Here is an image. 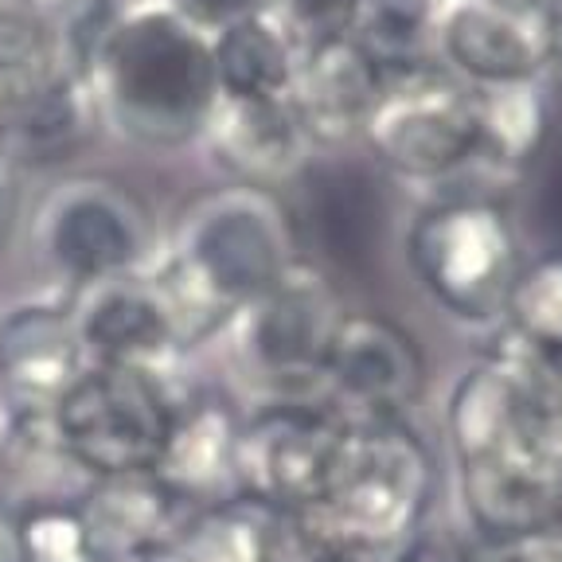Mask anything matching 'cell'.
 Instances as JSON below:
<instances>
[{"instance_id":"30","label":"cell","mask_w":562,"mask_h":562,"mask_svg":"<svg viewBox=\"0 0 562 562\" xmlns=\"http://www.w3.org/2000/svg\"><path fill=\"white\" fill-rule=\"evenodd\" d=\"M160 4L184 24L200 27L203 35H215L223 27L238 24V20L262 16L270 0H160Z\"/></svg>"},{"instance_id":"3","label":"cell","mask_w":562,"mask_h":562,"mask_svg":"<svg viewBox=\"0 0 562 562\" xmlns=\"http://www.w3.org/2000/svg\"><path fill=\"white\" fill-rule=\"evenodd\" d=\"M98 125L137 149L200 145L220 102L211 35L184 24L160 0H130L90 75Z\"/></svg>"},{"instance_id":"12","label":"cell","mask_w":562,"mask_h":562,"mask_svg":"<svg viewBox=\"0 0 562 562\" xmlns=\"http://www.w3.org/2000/svg\"><path fill=\"white\" fill-rule=\"evenodd\" d=\"M426 391V363L403 325L383 313H344L325 356V403L351 426L406 418Z\"/></svg>"},{"instance_id":"27","label":"cell","mask_w":562,"mask_h":562,"mask_svg":"<svg viewBox=\"0 0 562 562\" xmlns=\"http://www.w3.org/2000/svg\"><path fill=\"white\" fill-rule=\"evenodd\" d=\"M20 562H102L79 501L27 504L16 512Z\"/></svg>"},{"instance_id":"32","label":"cell","mask_w":562,"mask_h":562,"mask_svg":"<svg viewBox=\"0 0 562 562\" xmlns=\"http://www.w3.org/2000/svg\"><path fill=\"white\" fill-rule=\"evenodd\" d=\"M488 562H562V536L531 539L519 547H501L488 551Z\"/></svg>"},{"instance_id":"17","label":"cell","mask_w":562,"mask_h":562,"mask_svg":"<svg viewBox=\"0 0 562 562\" xmlns=\"http://www.w3.org/2000/svg\"><path fill=\"white\" fill-rule=\"evenodd\" d=\"M383 79L386 75L360 52L356 40L297 55L290 98L316 149H340L363 137Z\"/></svg>"},{"instance_id":"2","label":"cell","mask_w":562,"mask_h":562,"mask_svg":"<svg viewBox=\"0 0 562 562\" xmlns=\"http://www.w3.org/2000/svg\"><path fill=\"white\" fill-rule=\"evenodd\" d=\"M301 258L290 203L250 184L215 188L180 211L172 238L153 258L188 351L227 333L231 316L266 293Z\"/></svg>"},{"instance_id":"18","label":"cell","mask_w":562,"mask_h":562,"mask_svg":"<svg viewBox=\"0 0 562 562\" xmlns=\"http://www.w3.org/2000/svg\"><path fill=\"white\" fill-rule=\"evenodd\" d=\"M102 562H149L172 543L188 508L153 473L98 476L79 496Z\"/></svg>"},{"instance_id":"8","label":"cell","mask_w":562,"mask_h":562,"mask_svg":"<svg viewBox=\"0 0 562 562\" xmlns=\"http://www.w3.org/2000/svg\"><path fill=\"white\" fill-rule=\"evenodd\" d=\"M32 246L63 290L149 270L157 258L149 211L105 176H63L35 203Z\"/></svg>"},{"instance_id":"14","label":"cell","mask_w":562,"mask_h":562,"mask_svg":"<svg viewBox=\"0 0 562 562\" xmlns=\"http://www.w3.org/2000/svg\"><path fill=\"white\" fill-rule=\"evenodd\" d=\"M87 368L67 293L0 308V411H52Z\"/></svg>"},{"instance_id":"4","label":"cell","mask_w":562,"mask_h":562,"mask_svg":"<svg viewBox=\"0 0 562 562\" xmlns=\"http://www.w3.org/2000/svg\"><path fill=\"white\" fill-rule=\"evenodd\" d=\"M438 465L406 418L351 426L333 492L305 516H290L305 543H344L371 554L398 547L434 512Z\"/></svg>"},{"instance_id":"9","label":"cell","mask_w":562,"mask_h":562,"mask_svg":"<svg viewBox=\"0 0 562 562\" xmlns=\"http://www.w3.org/2000/svg\"><path fill=\"white\" fill-rule=\"evenodd\" d=\"M180 395L176 379L87 368L52 406V418L90 481L153 473Z\"/></svg>"},{"instance_id":"10","label":"cell","mask_w":562,"mask_h":562,"mask_svg":"<svg viewBox=\"0 0 562 562\" xmlns=\"http://www.w3.org/2000/svg\"><path fill=\"white\" fill-rule=\"evenodd\" d=\"M360 140L391 172L449 180L473 160L476 87L446 63L386 75Z\"/></svg>"},{"instance_id":"22","label":"cell","mask_w":562,"mask_h":562,"mask_svg":"<svg viewBox=\"0 0 562 562\" xmlns=\"http://www.w3.org/2000/svg\"><path fill=\"white\" fill-rule=\"evenodd\" d=\"M547 133H551V105L536 79L476 87V145L465 168L512 180L543 153Z\"/></svg>"},{"instance_id":"20","label":"cell","mask_w":562,"mask_h":562,"mask_svg":"<svg viewBox=\"0 0 562 562\" xmlns=\"http://www.w3.org/2000/svg\"><path fill=\"white\" fill-rule=\"evenodd\" d=\"M90 476L67 453L52 411H0V501L12 512L79 501Z\"/></svg>"},{"instance_id":"33","label":"cell","mask_w":562,"mask_h":562,"mask_svg":"<svg viewBox=\"0 0 562 562\" xmlns=\"http://www.w3.org/2000/svg\"><path fill=\"white\" fill-rule=\"evenodd\" d=\"M297 562H383V554H371V551L344 547V543H305V539H301Z\"/></svg>"},{"instance_id":"5","label":"cell","mask_w":562,"mask_h":562,"mask_svg":"<svg viewBox=\"0 0 562 562\" xmlns=\"http://www.w3.org/2000/svg\"><path fill=\"white\" fill-rule=\"evenodd\" d=\"M344 305L333 273L301 255L290 270L231 316L238 371L262 398H325V356Z\"/></svg>"},{"instance_id":"36","label":"cell","mask_w":562,"mask_h":562,"mask_svg":"<svg viewBox=\"0 0 562 562\" xmlns=\"http://www.w3.org/2000/svg\"><path fill=\"white\" fill-rule=\"evenodd\" d=\"M24 4H27V0H0V24H4L9 16H16Z\"/></svg>"},{"instance_id":"13","label":"cell","mask_w":562,"mask_h":562,"mask_svg":"<svg viewBox=\"0 0 562 562\" xmlns=\"http://www.w3.org/2000/svg\"><path fill=\"white\" fill-rule=\"evenodd\" d=\"M438 55L473 87L539 79L551 63V0H441Z\"/></svg>"},{"instance_id":"6","label":"cell","mask_w":562,"mask_h":562,"mask_svg":"<svg viewBox=\"0 0 562 562\" xmlns=\"http://www.w3.org/2000/svg\"><path fill=\"white\" fill-rule=\"evenodd\" d=\"M406 258L422 290L469 325L501 321L519 273V238L488 192H453L422 211L406 235Z\"/></svg>"},{"instance_id":"28","label":"cell","mask_w":562,"mask_h":562,"mask_svg":"<svg viewBox=\"0 0 562 562\" xmlns=\"http://www.w3.org/2000/svg\"><path fill=\"white\" fill-rule=\"evenodd\" d=\"M360 0H270L266 16L297 55L351 40Z\"/></svg>"},{"instance_id":"38","label":"cell","mask_w":562,"mask_h":562,"mask_svg":"<svg viewBox=\"0 0 562 562\" xmlns=\"http://www.w3.org/2000/svg\"><path fill=\"white\" fill-rule=\"evenodd\" d=\"M149 562H168V559H165V554H157V559H149Z\"/></svg>"},{"instance_id":"24","label":"cell","mask_w":562,"mask_h":562,"mask_svg":"<svg viewBox=\"0 0 562 562\" xmlns=\"http://www.w3.org/2000/svg\"><path fill=\"white\" fill-rule=\"evenodd\" d=\"M211 63L220 98H285L297 70V52L262 12L211 35Z\"/></svg>"},{"instance_id":"15","label":"cell","mask_w":562,"mask_h":562,"mask_svg":"<svg viewBox=\"0 0 562 562\" xmlns=\"http://www.w3.org/2000/svg\"><path fill=\"white\" fill-rule=\"evenodd\" d=\"M200 145L235 184L278 192L301 184L313 168L316 145L308 140L293 98H220L203 125Z\"/></svg>"},{"instance_id":"34","label":"cell","mask_w":562,"mask_h":562,"mask_svg":"<svg viewBox=\"0 0 562 562\" xmlns=\"http://www.w3.org/2000/svg\"><path fill=\"white\" fill-rule=\"evenodd\" d=\"M0 562H20V543H16V512L0 501Z\"/></svg>"},{"instance_id":"19","label":"cell","mask_w":562,"mask_h":562,"mask_svg":"<svg viewBox=\"0 0 562 562\" xmlns=\"http://www.w3.org/2000/svg\"><path fill=\"white\" fill-rule=\"evenodd\" d=\"M297 551L301 539L290 516L246 496H231L188 512L160 554L168 562H290Z\"/></svg>"},{"instance_id":"31","label":"cell","mask_w":562,"mask_h":562,"mask_svg":"<svg viewBox=\"0 0 562 562\" xmlns=\"http://www.w3.org/2000/svg\"><path fill=\"white\" fill-rule=\"evenodd\" d=\"M20 215V168L0 153V246L9 243Z\"/></svg>"},{"instance_id":"26","label":"cell","mask_w":562,"mask_h":562,"mask_svg":"<svg viewBox=\"0 0 562 562\" xmlns=\"http://www.w3.org/2000/svg\"><path fill=\"white\" fill-rule=\"evenodd\" d=\"M501 321H508L519 348L551 368L562 363V255H543L519 266Z\"/></svg>"},{"instance_id":"1","label":"cell","mask_w":562,"mask_h":562,"mask_svg":"<svg viewBox=\"0 0 562 562\" xmlns=\"http://www.w3.org/2000/svg\"><path fill=\"white\" fill-rule=\"evenodd\" d=\"M461 524L488 551L562 536V375L519 344L488 351L446 403Z\"/></svg>"},{"instance_id":"37","label":"cell","mask_w":562,"mask_h":562,"mask_svg":"<svg viewBox=\"0 0 562 562\" xmlns=\"http://www.w3.org/2000/svg\"><path fill=\"white\" fill-rule=\"evenodd\" d=\"M0 117H4V87H0Z\"/></svg>"},{"instance_id":"39","label":"cell","mask_w":562,"mask_h":562,"mask_svg":"<svg viewBox=\"0 0 562 562\" xmlns=\"http://www.w3.org/2000/svg\"><path fill=\"white\" fill-rule=\"evenodd\" d=\"M290 562H297V554H293V559H290Z\"/></svg>"},{"instance_id":"25","label":"cell","mask_w":562,"mask_h":562,"mask_svg":"<svg viewBox=\"0 0 562 562\" xmlns=\"http://www.w3.org/2000/svg\"><path fill=\"white\" fill-rule=\"evenodd\" d=\"M441 0H360L351 40L383 75L438 67Z\"/></svg>"},{"instance_id":"29","label":"cell","mask_w":562,"mask_h":562,"mask_svg":"<svg viewBox=\"0 0 562 562\" xmlns=\"http://www.w3.org/2000/svg\"><path fill=\"white\" fill-rule=\"evenodd\" d=\"M383 562H488V547L461 519L434 508L403 543L383 554Z\"/></svg>"},{"instance_id":"35","label":"cell","mask_w":562,"mask_h":562,"mask_svg":"<svg viewBox=\"0 0 562 562\" xmlns=\"http://www.w3.org/2000/svg\"><path fill=\"white\" fill-rule=\"evenodd\" d=\"M551 63H562V0H551Z\"/></svg>"},{"instance_id":"23","label":"cell","mask_w":562,"mask_h":562,"mask_svg":"<svg viewBox=\"0 0 562 562\" xmlns=\"http://www.w3.org/2000/svg\"><path fill=\"white\" fill-rule=\"evenodd\" d=\"M301 184H308V223L321 250L340 266H356L363 255H371L383 223L375 184L363 180L356 168H333V172L308 168Z\"/></svg>"},{"instance_id":"7","label":"cell","mask_w":562,"mask_h":562,"mask_svg":"<svg viewBox=\"0 0 562 562\" xmlns=\"http://www.w3.org/2000/svg\"><path fill=\"white\" fill-rule=\"evenodd\" d=\"M351 422L325 398H262L238 418L235 492L281 516H305L333 492Z\"/></svg>"},{"instance_id":"21","label":"cell","mask_w":562,"mask_h":562,"mask_svg":"<svg viewBox=\"0 0 562 562\" xmlns=\"http://www.w3.org/2000/svg\"><path fill=\"white\" fill-rule=\"evenodd\" d=\"M94 125L98 110L87 82L75 75H55L4 98L0 153L16 168L24 160H52L63 157Z\"/></svg>"},{"instance_id":"11","label":"cell","mask_w":562,"mask_h":562,"mask_svg":"<svg viewBox=\"0 0 562 562\" xmlns=\"http://www.w3.org/2000/svg\"><path fill=\"white\" fill-rule=\"evenodd\" d=\"M67 305L90 368L172 379L188 356L176 313L153 270L90 281L82 290L67 293Z\"/></svg>"},{"instance_id":"16","label":"cell","mask_w":562,"mask_h":562,"mask_svg":"<svg viewBox=\"0 0 562 562\" xmlns=\"http://www.w3.org/2000/svg\"><path fill=\"white\" fill-rule=\"evenodd\" d=\"M238 411L223 395L188 391L180 395L168 426L165 449L157 457V476L188 512L211 508L231 501L235 492V438H238Z\"/></svg>"}]
</instances>
